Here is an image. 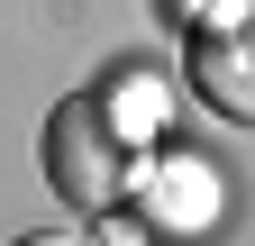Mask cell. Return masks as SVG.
I'll use <instances>...</instances> for the list:
<instances>
[{"label":"cell","instance_id":"4","mask_svg":"<svg viewBox=\"0 0 255 246\" xmlns=\"http://www.w3.org/2000/svg\"><path fill=\"white\" fill-rule=\"evenodd\" d=\"M101 119H110V137H119V146H128V137H146L155 119H164V82H155V73H119V91L101 101Z\"/></svg>","mask_w":255,"mask_h":246},{"label":"cell","instance_id":"2","mask_svg":"<svg viewBox=\"0 0 255 246\" xmlns=\"http://www.w3.org/2000/svg\"><path fill=\"white\" fill-rule=\"evenodd\" d=\"M128 192H137L146 237H201V228H219V173L201 155H155L146 173H128Z\"/></svg>","mask_w":255,"mask_h":246},{"label":"cell","instance_id":"5","mask_svg":"<svg viewBox=\"0 0 255 246\" xmlns=\"http://www.w3.org/2000/svg\"><path fill=\"white\" fill-rule=\"evenodd\" d=\"M191 27H246V0H173Z\"/></svg>","mask_w":255,"mask_h":246},{"label":"cell","instance_id":"3","mask_svg":"<svg viewBox=\"0 0 255 246\" xmlns=\"http://www.w3.org/2000/svg\"><path fill=\"white\" fill-rule=\"evenodd\" d=\"M182 82L201 91V101L219 110V119H255V37L246 27H201V37L182 46Z\"/></svg>","mask_w":255,"mask_h":246},{"label":"cell","instance_id":"7","mask_svg":"<svg viewBox=\"0 0 255 246\" xmlns=\"http://www.w3.org/2000/svg\"><path fill=\"white\" fill-rule=\"evenodd\" d=\"M9 246H91V237H73V228H27V237H9Z\"/></svg>","mask_w":255,"mask_h":246},{"label":"cell","instance_id":"6","mask_svg":"<svg viewBox=\"0 0 255 246\" xmlns=\"http://www.w3.org/2000/svg\"><path fill=\"white\" fill-rule=\"evenodd\" d=\"M91 246H155V237H146L137 210H101V237H91Z\"/></svg>","mask_w":255,"mask_h":246},{"label":"cell","instance_id":"1","mask_svg":"<svg viewBox=\"0 0 255 246\" xmlns=\"http://www.w3.org/2000/svg\"><path fill=\"white\" fill-rule=\"evenodd\" d=\"M37 155H46V182H55L73 210H91V219L128 201V146L110 137V119H101V101H91V91H73V101L46 110Z\"/></svg>","mask_w":255,"mask_h":246}]
</instances>
